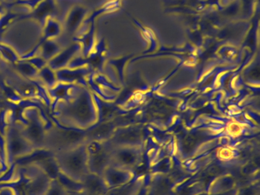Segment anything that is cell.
Returning <instances> with one entry per match:
<instances>
[{"label":"cell","mask_w":260,"mask_h":195,"mask_svg":"<svg viewBox=\"0 0 260 195\" xmlns=\"http://www.w3.org/2000/svg\"><path fill=\"white\" fill-rule=\"evenodd\" d=\"M138 147L135 146H117L115 150L111 152V164L132 170L139 161Z\"/></svg>","instance_id":"1"},{"label":"cell","mask_w":260,"mask_h":195,"mask_svg":"<svg viewBox=\"0 0 260 195\" xmlns=\"http://www.w3.org/2000/svg\"><path fill=\"white\" fill-rule=\"evenodd\" d=\"M105 173V183L109 188L120 187L131 182L133 179V173L132 170L115 166V165H109Z\"/></svg>","instance_id":"2"},{"label":"cell","mask_w":260,"mask_h":195,"mask_svg":"<svg viewBox=\"0 0 260 195\" xmlns=\"http://www.w3.org/2000/svg\"><path fill=\"white\" fill-rule=\"evenodd\" d=\"M143 137L144 135L141 129L138 128H127L115 134L113 143H116L117 146L138 147L143 141Z\"/></svg>","instance_id":"3"},{"label":"cell","mask_w":260,"mask_h":195,"mask_svg":"<svg viewBox=\"0 0 260 195\" xmlns=\"http://www.w3.org/2000/svg\"><path fill=\"white\" fill-rule=\"evenodd\" d=\"M86 187L91 195H106L109 190L105 181L95 175L87 178Z\"/></svg>","instance_id":"4"},{"label":"cell","mask_w":260,"mask_h":195,"mask_svg":"<svg viewBox=\"0 0 260 195\" xmlns=\"http://www.w3.org/2000/svg\"><path fill=\"white\" fill-rule=\"evenodd\" d=\"M171 183L168 178H160L156 180L152 184L149 194L150 195H170L171 194Z\"/></svg>","instance_id":"5"},{"label":"cell","mask_w":260,"mask_h":195,"mask_svg":"<svg viewBox=\"0 0 260 195\" xmlns=\"http://www.w3.org/2000/svg\"><path fill=\"white\" fill-rule=\"evenodd\" d=\"M140 190L138 181H131L120 187L108 190L106 195H135Z\"/></svg>","instance_id":"6"},{"label":"cell","mask_w":260,"mask_h":195,"mask_svg":"<svg viewBox=\"0 0 260 195\" xmlns=\"http://www.w3.org/2000/svg\"><path fill=\"white\" fill-rule=\"evenodd\" d=\"M113 128L109 125H106V126H100L99 128H95L94 131V137H96L99 139L106 138V137H109L112 134Z\"/></svg>","instance_id":"7"},{"label":"cell","mask_w":260,"mask_h":195,"mask_svg":"<svg viewBox=\"0 0 260 195\" xmlns=\"http://www.w3.org/2000/svg\"><path fill=\"white\" fill-rule=\"evenodd\" d=\"M192 188H191L190 187H182L180 190H179V193H178V195H191L192 193Z\"/></svg>","instance_id":"8"}]
</instances>
